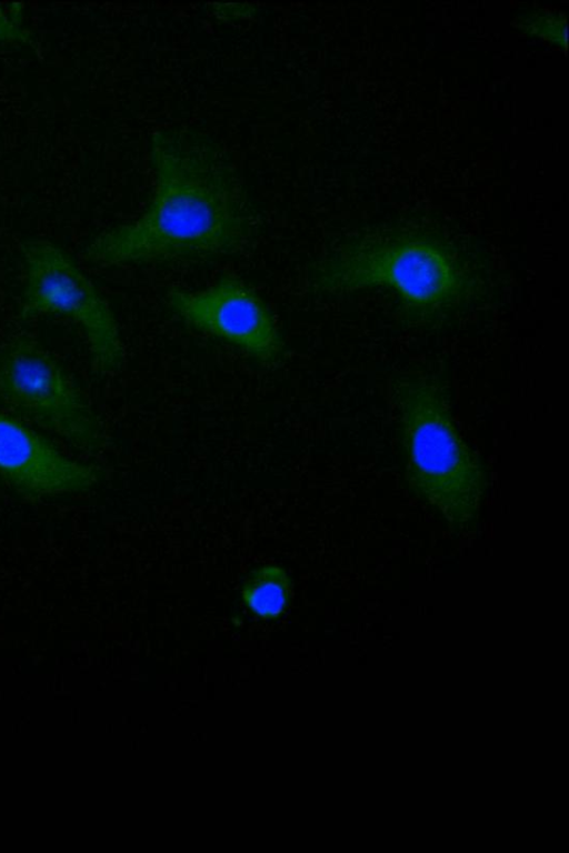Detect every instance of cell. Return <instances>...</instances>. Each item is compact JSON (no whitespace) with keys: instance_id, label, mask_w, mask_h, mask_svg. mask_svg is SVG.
Here are the masks:
<instances>
[{"instance_id":"cell-1","label":"cell","mask_w":569,"mask_h":853,"mask_svg":"<svg viewBox=\"0 0 569 853\" xmlns=\"http://www.w3.org/2000/svg\"><path fill=\"white\" fill-rule=\"evenodd\" d=\"M151 199L136 220L96 235L83 258L99 267L214 261L246 250L258 218L237 168L212 139L188 129L150 139Z\"/></svg>"},{"instance_id":"cell-2","label":"cell","mask_w":569,"mask_h":853,"mask_svg":"<svg viewBox=\"0 0 569 853\" xmlns=\"http://www.w3.org/2000/svg\"><path fill=\"white\" fill-rule=\"evenodd\" d=\"M309 283L320 293L391 292L400 321L435 328L450 322L493 292L485 259L431 221L399 220L362 231L315 261Z\"/></svg>"},{"instance_id":"cell-3","label":"cell","mask_w":569,"mask_h":853,"mask_svg":"<svg viewBox=\"0 0 569 853\" xmlns=\"http://www.w3.org/2000/svg\"><path fill=\"white\" fill-rule=\"evenodd\" d=\"M410 491L455 532L473 530L486 496L480 455L462 438L442 379L407 370L391 378Z\"/></svg>"},{"instance_id":"cell-4","label":"cell","mask_w":569,"mask_h":853,"mask_svg":"<svg viewBox=\"0 0 569 853\" xmlns=\"http://www.w3.org/2000/svg\"><path fill=\"white\" fill-rule=\"evenodd\" d=\"M0 402L76 450L93 453L104 445V429L87 397L60 361L26 333L0 348Z\"/></svg>"},{"instance_id":"cell-5","label":"cell","mask_w":569,"mask_h":853,"mask_svg":"<svg viewBox=\"0 0 569 853\" xmlns=\"http://www.w3.org/2000/svg\"><path fill=\"white\" fill-rule=\"evenodd\" d=\"M21 255V318L51 314L71 320L86 337L94 370L103 375L118 373L124 363L119 325L91 279L62 248L47 239L24 241Z\"/></svg>"},{"instance_id":"cell-6","label":"cell","mask_w":569,"mask_h":853,"mask_svg":"<svg viewBox=\"0 0 569 853\" xmlns=\"http://www.w3.org/2000/svg\"><path fill=\"white\" fill-rule=\"evenodd\" d=\"M166 301L193 329L240 349L261 364L274 365L284 354L271 310L237 277L223 275L201 290L173 288Z\"/></svg>"},{"instance_id":"cell-7","label":"cell","mask_w":569,"mask_h":853,"mask_svg":"<svg viewBox=\"0 0 569 853\" xmlns=\"http://www.w3.org/2000/svg\"><path fill=\"white\" fill-rule=\"evenodd\" d=\"M98 470L63 453L49 439L0 410V481L28 500L89 491Z\"/></svg>"},{"instance_id":"cell-8","label":"cell","mask_w":569,"mask_h":853,"mask_svg":"<svg viewBox=\"0 0 569 853\" xmlns=\"http://www.w3.org/2000/svg\"><path fill=\"white\" fill-rule=\"evenodd\" d=\"M248 608L264 619L280 616L290 599V582L286 571L277 565H266L253 571L242 588Z\"/></svg>"},{"instance_id":"cell-9","label":"cell","mask_w":569,"mask_h":853,"mask_svg":"<svg viewBox=\"0 0 569 853\" xmlns=\"http://www.w3.org/2000/svg\"><path fill=\"white\" fill-rule=\"evenodd\" d=\"M527 33L548 39L566 48V16L557 10L538 9L519 24Z\"/></svg>"},{"instance_id":"cell-10","label":"cell","mask_w":569,"mask_h":853,"mask_svg":"<svg viewBox=\"0 0 569 853\" xmlns=\"http://www.w3.org/2000/svg\"><path fill=\"white\" fill-rule=\"evenodd\" d=\"M9 14L0 3V42L34 46L32 34L21 27L22 3H11Z\"/></svg>"},{"instance_id":"cell-11","label":"cell","mask_w":569,"mask_h":853,"mask_svg":"<svg viewBox=\"0 0 569 853\" xmlns=\"http://www.w3.org/2000/svg\"><path fill=\"white\" fill-rule=\"evenodd\" d=\"M210 6L212 13L224 21L248 18L254 16L258 10L254 4L249 3H213Z\"/></svg>"}]
</instances>
